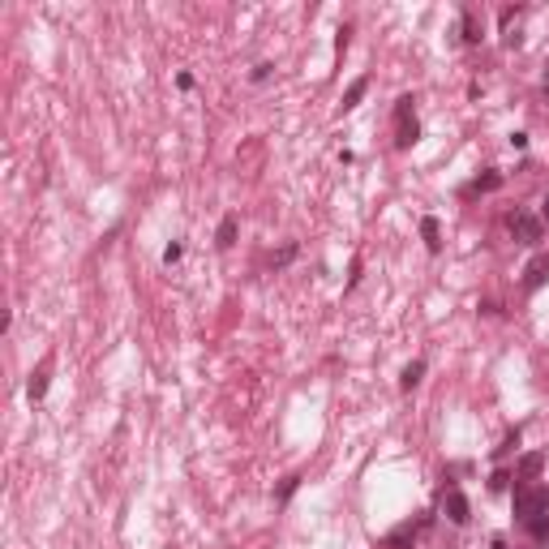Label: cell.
<instances>
[{
	"mask_svg": "<svg viewBox=\"0 0 549 549\" xmlns=\"http://www.w3.org/2000/svg\"><path fill=\"white\" fill-rule=\"evenodd\" d=\"M412 94H403L399 103H395V146L399 151H408L416 138H420V125H416V112H412Z\"/></svg>",
	"mask_w": 549,
	"mask_h": 549,
	"instance_id": "1",
	"label": "cell"
},
{
	"mask_svg": "<svg viewBox=\"0 0 549 549\" xmlns=\"http://www.w3.org/2000/svg\"><path fill=\"white\" fill-rule=\"evenodd\" d=\"M549 511V489L545 485H523V489H515V515L528 523V519H536V515H545Z\"/></svg>",
	"mask_w": 549,
	"mask_h": 549,
	"instance_id": "2",
	"label": "cell"
},
{
	"mask_svg": "<svg viewBox=\"0 0 549 549\" xmlns=\"http://www.w3.org/2000/svg\"><path fill=\"white\" fill-rule=\"evenodd\" d=\"M506 224H511V232H515L523 245H536V241H540V232H545V224H540L536 214H528V210H515Z\"/></svg>",
	"mask_w": 549,
	"mask_h": 549,
	"instance_id": "3",
	"label": "cell"
},
{
	"mask_svg": "<svg viewBox=\"0 0 549 549\" xmlns=\"http://www.w3.org/2000/svg\"><path fill=\"white\" fill-rule=\"evenodd\" d=\"M442 511H447L451 523H468V515H472L468 494H464V489H447V494H442Z\"/></svg>",
	"mask_w": 549,
	"mask_h": 549,
	"instance_id": "4",
	"label": "cell"
},
{
	"mask_svg": "<svg viewBox=\"0 0 549 549\" xmlns=\"http://www.w3.org/2000/svg\"><path fill=\"white\" fill-rule=\"evenodd\" d=\"M545 283H549V254H536L528 262V271H523V292H536Z\"/></svg>",
	"mask_w": 549,
	"mask_h": 549,
	"instance_id": "5",
	"label": "cell"
},
{
	"mask_svg": "<svg viewBox=\"0 0 549 549\" xmlns=\"http://www.w3.org/2000/svg\"><path fill=\"white\" fill-rule=\"evenodd\" d=\"M237 228H241V219L237 214H224V219H219V232H214V245L219 249H232L237 245Z\"/></svg>",
	"mask_w": 549,
	"mask_h": 549,
	"instance_id": "6",
	"label": "cell"
},
{
	"mask_svg": "<svg viewBox=\"0 0 549 549\" xmlns=\"http://www.w3.org/2000/svg\"><path fill=\"white\" fill-rule=\"evenodd\" d=\"M540 468H545V455H540V451H528V455L519 460L515 477H519V481H536V477H540Z\"/></svg>",
	"mask_w": 549,
	"mask_h": 549,
	"instance_id": "7",
	"label": "cell"
},
{
	"mask_svg": "<svg viewBox=\"0 0 549 549\" xmlns=\"http://www.w3.org/2000/svg\"><path fill=\"white\" fill-rule=\"evenodd\" d=\"M412 540H416V523H399V528L386 532L382 545H386V549H403V545H412Z\"/></svg>",
	"mask_w": 549,
	"mask_h": 549,
	"instance_id": "8",
	"label": "cell"
},
{
	"mask_svg": "<svg viewBox=\"0 0 549 549\" xmlns=\"http://www.w3.org/2000/svg\"><path fill=\"white\" fill-rule=\"evenodd\" d=\"M420 237H425V249L429 254H437V249H442V232H437V219H420Z\"/></svg>",
	"mask_w": 549,
	"mask_h": 549,
	"instance_id": "9",
	"label": "cell"
},
{
	"mask_svg": "<svg viewBox=\"0 0 549 549\" xmlns=\"http://www.w3.org/2000/svg\"><path fill=\"white\" fill-rule=\"evenodd\" d=\"M365 90H369V77H357V82H352V86L344 90V112H352V107H357V103L365 99Z\"/></svg>",
	"mask_w": 549,
	"mask_h": 549,
	"instance_id": "10",
	"label": "cell"
},
{
	"mask_svg": "<svg viewBox=\"0 0 549 549\" xmlns=\"http://www.w3.org/2000/svg\"><path fill=\"white\" fill-rule=\"evenodd\" d=\"M420 378H425V361H412V365H403V374H399V391H412Z\"/></svg>",
	"mask_w": 549,
	"mask_h": 549,
	"instance_id": "11",
	"label": "cell"
},
{
	"mask_svg": "<svg viewBox=\"0 0 549 549\" xmlns=\"http://www.w3.org/2000/svg\"><path fill=\"white\" fill-rule=\"evenodd\" d=\"M26 395H31V403H39V399L48 395V365L31 374V386H26Z\"/></svg>",
	"mask_w": 549,
	"mask_h": 549,
	"instance_id": "12",
	"label": "cell"
},
{
	"mask_svg": "<svg viewBox=\"0 0 549 549\" xmlns=\"http://www.w3.org/2000/svg\"><path fill=\"white\" fill-rule=\"evenodd\" d=\"M498 185H502V176H498V172H485V176H477V180L468 185V193H494Z\"/></svg>",
	"mask_w": 549,
	"mask_h": 549,
	"instance_id": "13",
	"label": "cell"
},
{
	"mask_svg": "<svg viewBox=\"0 0 549 549\" xmlns=\"http://www.w3.org/2000/svg\"><path fill=\"white\" fill-rule=\"evenodd\" d=\"M528 532H532L536 540H545V536H549V511H545V515H536V519H528Z\"/></svg>",
	"mask_w": 549,
	"mask_h": 549,
	"instance_id": "14",
	"label": "cell"
},
{
	"mask_svg": "<svg viewBox=\"0 0 549 549\" xmlns=\"http://www.w3.org/2000/svg\"><path fill=\"white\" fill-rule=\"evenodd\" d=\"M464 43H481V26L472 13H464Z\"/></svg>",
	"mask_w": 549,
	"mask_h": 549,
	"instance_id": "15",
	"label": "cell"
},
{
	"mask_svg": "<svg viewBox=\"0 0 549 549\" xmlns=\"http://www.w3.org/2000/svg\"><path fill=\"white\" fill-rule=\"evenodd\" d=\"M292 258H296V245H283L279 254H271V266H288Z\"/></svg>",
	"mask_w": 549,
	"mask_h": 549,
	"instance_id": "16",
	"label": "cell"
},
{
	"mask_svg": "<svg viewBox=\"0 0 549 549\" xmlns=\"http://www.w3.org/2000/svg\"><path fill=\"white\" fill-rule=\"evenodd\" d=\"M296 485H300V477H288V481L279 485V502H288V498L296 494Z\"/></svg>",
	"mask_w": 549,
	"mask_h": 549,
	"instance_id": "17",
	"label": "cell"
},
{
	"mask_svg": "<svg viewBox=\"0 0 549 549\" xmlns=\"http://www.w3.org/2000/svg\"><path fill=\"white\" fill-rule=\"evenodd\" d=\"M180 254H185V249H180V245H168V249H163V262H168V266H172V262H180Z\"/></svg>",
	"mask_w": 549,
	"mask_h": 549,
	"instance_id": "18",
	"label": "cell"
},
{
	"mask_svg": "<svg viewBox=\"0 0 549 549\" xmlns=\"http://www.w3.org/2000/svg\"><path fill=\"white\" fill-rule=\"evenodd\" d=\"M506 481H511L506 472H494V481H489V489H494V494H502V489H506Z\"/></svg>",
	"mask_w": 549,
	"mask_h": 549,
	"instance_id": "19",
	"label": "cell"
},
{
	"mask_svg": "<svg viewBox=\"0 0 549 549\" xmlns=\"http://www.w3.org/2000/svg\"><path fill=\"white\" fill-rule=\"evenodd\" d=\"M348 35H352V31H348V26H339V35H335V48H339V52H348Z\"/></svg>",
	"mask_w": 549,
	"mask_h": 549,
	"instance_id": "20",
	"label": "cell"
},
{
	"mask_svg": "<svg viewBox=\"0 0 549 549\" xmlns=\"http://www.w3.org/2000/svg\"><path fill=\"white\" fill-rule=\"evenodd\" d=\"M271 69H275V65H258V69H254V82H266V77H271Z\"/></svg>",
	"mask_w": 549,
	"mask_h": 549,
	"instance_id": "21",
	"label": "cell"
},
{
	"mask_svg": "<svg viewBox=\"0 0 549 549\" xmlns=\"http://www.w3.org/2000/svg\"><path fill=\"white\" fill-rule=\"evenodd\" d=\"M540 224H549V197L540 202Z\"/></svg>",
	"mask_w": 549,
	"mask_h": 549,
	"instance_id": "22",
	"label": "cell"
}]
</instances>
